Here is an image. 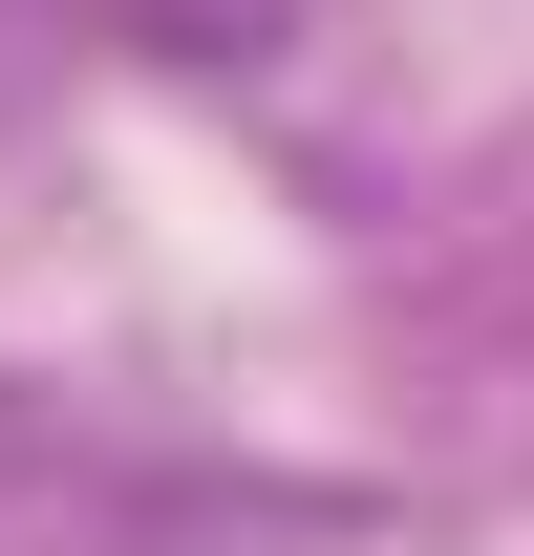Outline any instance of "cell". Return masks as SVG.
Returning a JSON list of instances; mask_svg holds the SVG:
<instances>
[{"mask_svg": "<svg viewBox=\"0 0 534 556\" xmlns=\"http://www.w3.org/2000/svg\"><path fill=\"white\" fill-rule=\"evenodd\" d=\"M129 22H150V43H257L278 0H129Z\"/></svg>", "mask_w": 534, "mask_h": 556, "instance_id": "1", "label": "cell"}]
</instances>
